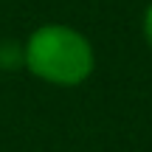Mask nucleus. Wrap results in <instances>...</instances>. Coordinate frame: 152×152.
<instances>
[{
	"label": "nucleus",
	"mask_w": 152,
	"mask_h": 152,
	"mask_svg": "<svg viewBox=\"0 0 152 152\" xmlns=\"http://www.w3.org/2000/svg\"><path fill=\"white\" fill-rule=\"evenodd\" d=\"M26 71L54 87H79L96 71L93 42L68 23H42L23 42Z\"/></svg>",
	"instance_id": "1"
},
{
	"label": "nucleus",
	"mask_w": 152,
	"mask_h": 152,
	"mask_svg": "<svg viewBox=\"0 0 152 152\" xmlns=\"http://www.w3.org/2000/svg\"><path fill=\"white\" fill-rule=\"evenodd\" d=\"M26 68V48L17 39H0V71Z\"/></svg>",
	"instance_id": "2"
},
{
	"label": "nucleus",
	"mask_w": 152,
	"mask_h": 152,
	"mask_svg": "<svg viewBox=\"0 0 152 152\" xmlns=\"http://www.w3.org/2000/svg\"><path fill=\"white\" fill-rule=\"evenodd\" d=\"M141 34H144V42L152 48V3L144 9V17H141Z\"/></svg>",
	"instance_id": "3"
}]
</instances>
